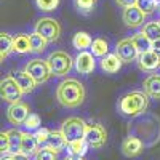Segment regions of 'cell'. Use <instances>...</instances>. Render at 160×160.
<instances>
[{
  "instance_id": "obj_1",
  "label": "cell",
  "mask_w": 160,
  "mask_h": 160,
  "mask_svg": "<svg viewBox=\"0 0 160 160\" xmlns=\"http://www.w3.org/2000/svg\"><path fill=\"white\" fill-rule=\"evenodd\" d=\"M85 87L77 78H64L56 87V99L64 108H78L85 101Z\"/></svg>"
},
{
  "instance_id": "obj_2",
  "label": "cell",
  "mask_w": 160,
  "mask_h": 160,
  "mask_svg": "<svg viewBox=\"0 0 160 160\" xmlns=\"http://www.w3.org/2000/svg\"><path fill=\"white\" fill-rule=\"evenodd\" d=\"M149 95L146 91H131L118 99L117 108L127 117H136L149 108Z\"/></svg>"
},
{
  "instance_id": "obj_3",
  "label": "cell",
  "mask_w": 160,
  "mask_h": 160,
  "mask_svg": "<svg viewBox=\"0 0 160 160\" xmlns=\"http://www.w3.org/2000/svg\"><path fill=\"white\" fill-rule=\"evenodd\" d=\"M48 66L51 69V74L56 75V77H62L66 74H69L72 66H74V59L69 53H66L62 50H56L53 51L51 55L47 58Z\"/></svg>"
},
{
  "instance_id": "obj_4",
  "label": "cell",
  "mask_w": 160,
  "mask_h": 160,
  "mask_svg": "<svg viewBox=\"0 0 160 160\" xmlns=\"http://www.w3.org/2000/svg\"><path fill=\"white\" fill-rule=\"evenodd\" d=\"M87 123L85 120H82L80 117H69L68 120L62 122L61 131L64 138L68 139V142L71 141H77V139H83L85 138V133H87Z\"/></svg>"
},
{
  "instance_id": "obj_5",
  "label": "cell",
  "mask_w": 160,
  "mask_h": 160,
  "mask_svg": "<svg viewBox=\"0 0 160 160\" xmlns=\"http://www.w3.org/2000/svg\"><path fill=\"white\" fill-rule=\"evenodd\" d=\"M0 95H2V99L3 101L13 104V102L21 101V96L24 95V91L18 85L15 77L8 75V77L2 78V82H0Z\"/></svg>"
},
{
  "instance_id": "obj_6",
  "label": "cell",
  "mask_w": 160,
  "mask_h": 160,
  "mask_svg": "<svg viewBox=\"0 0 160 160\" xmlns=\"http://www.w3.org/2000/svg\"><path fill=\"white\" fill-rule=\"evenodd\" d=\"M24 69L31 74V77L37 83H45L50 78V75H53L47 59H31L28 64H26Z\"/></svg>"
},
{
  "instance_id": "obj_7",
  "label": "cell",
  "mask_w": 160,
  "mask_h": 160,
  "mask_svg": "<svg viewBox=\"0 0 160 160\" xmlns=\"http://www.w3.org/2000/svg\"><path fill=\"white\" fill-rule=\"evenodd\" d=\"M35 32L43 35L48 42H55L61 35V26L53 18H42L35 22Z\"/></svg>"
},
{
  "instance_id": "obj_8",
  "label": "cell",
  "mask_w": 160,
  "mask_h": 160,
  "mask_svg": "<svg viewBox=\"0 0 160 160\" xmlns=\"http://www.w3.org/2000/svg\"><path fill=\"white\" fill-rule=\"evenodd\" d=\"M115 53L123 62H131V61L138 59V56H139V51H138L135 42H133V38H122L115 45Z\"/></svg>"
},
{
  "instance_id": "obj_9",
  "label": "cell",
  "mask_w": 160,
  "mask_h": 160,
  "mask_svg": "<svg viewBox=\"0 0 160 160\" xmlns=\"http://www.w3.org/2000/svg\"><path fill=\"white\" fill-rule=\"evenodd\" d=\"M29 117V106L22 102V101H18V102H13L8 106L7 109V118L8 122L13 123V125H21L26 122V118Z\"/></svg>"
},
{
  "instance_id": "obj_10",
  "label": "cell",
  "mask_w": 160,
  "mask_h": 160,
  "mask_svg": "<svg viewBox=\"0 0 160 160\" xmlns=\"http://www.w3.org/2000/svg\"><path fill=\"white\" fill-rule=\"evenodd\" d=\"M85 139L87 142L91 146V148H102L106 144V139H108V133H106L104 127L99 123H93L87 127V133H85Z\"/></svg>"
},
{
  "instance_id": "obj_11",
  "label": "cell",
  "mask_w": 160,
  "mask_h": 160,
  "mask_svg": "<svg viewBox=\"0 0 160 160\" xmlns=\"http://www.w3.org/2000/svg\"><path fill=\"white\" fill-rule=\"evenodd\" d=\"M123 22L127 28L130 29H136L144 22V18H146V13L138 7V5H133V7H128L123 10Z\"/></svg>"
},
{
  "instance_id": "obj_12",
  "label": "cell",
  "mask_w": 160,
  "mask_h": 160,
  "mask_svg": "<svg viewBox=\"0 0 160 160\" xmlns=\"http://www.w3.org/2000/svg\"><path fill=\"white\" fill-rule=\"evenodd\" d=\"M74 66L78 74H91L96 68V62H95V55L90 51H80L77 58L74 59Z\"/></svg>"
},
{
  "instance_id": "obj_13",
  "label": "cell",
  "mask_w": 160,
  "mask_h": 160,
  "mask_svg": "<svg viewBox=\"0 0 160 160\" xmlns=\"http://www.w3.org/2000/svg\"><path fill=\"white\" fill-rule=\"evenodd\" d=\"M138 66L141 71L146 72H154L160 68V55L155 53L154 50L146 51V53H139L138 56Z\"/></svg>"
},
{
  "instance_id": "obj_14",
  "label": "cell",
  "mask_w": 160,
  "mask_h": 160,
  "mask_svg": "<svg viewBox=\"0 0 160 160\" xmlns=\"http://www.w3.org/2000/svg\"><path fill=\"white\" fill-rule=\"evenodd\" d=\"M142 152V141L136 136H128L122 142V154L125 157H136Z\"/></svg>"
},
{
  "instance_id": "obj_15",
  "label": "cell",
  "mask_w": 160,
  "mask_h": 160,
  "mask_svg": "<svg viewBox=\"0 0 160 160\" xmlns=\"http://www.w3.org/2000/svg\"><path fill=\"white\" fill-rule=\"evenodd\" d=\"M13 77H15V80L18 82V85L21 87V90H22L24 93H32V91L35 90V87L38 85L26 69H24V71H16L15 74H13Z\"/></svg>"
},
{
  "instance_id": "obj_16",
  "label": "cell",
  "mask_w": 160,
  "mask_h": 160,
  "mask_svg": "<svg viewBox=\"0 0 160 160\" xmlns=\"http://www.w3.org/2000/svg\"><path fill=\"white\" fill-rule=\"evenodd\" d=\"M101 69L104 72H108V74H115L118 72L120 69H122V64L123 61L118 58V55L115 53V55H106L101 58Z\"/></svg>"
},
{
  "instance_id": "obj_17",
  "label": "cell",
  "mask_w": 160,
  "mask_h": 160,
  "mask_svg": "<svg viewBox=\"0 0 160 160\" xmlns=\"http://www.w3.org/2000/svg\"><path fill=\"white\" fill-rule=\"evenodd\" d=\"M45 146H47V148H50V149H53L55 152H61L66 146H68V139L64 138V135H62L61 130H59V131L51 130V131H50V136H48V139H47V142H45Z\"/></svg>"
},
{
  "instance_id": "obj_18",
  "label": "cell",
  "mask_w": 160,
  "mask_h": 160,
  "mask_svg": "<svg viewBox=\"0 0 160 160\" xmlns=\"http://www.w3.org/2000/svg\"><path fill=\"white\" fill-rule=\"evenodd\" d=\"M37 148H40L38 146V142H37V138H35V135H32V133H22V142H21V152L19 154H24V155H28V157H31V155H34V154H37Z\"/></svg>"
},
{
  "instance_id": "obj_19",
  "label": "cell",
  "mask_w": 160,
  "mask_h": 160,
  "mask_svg": "<svg viewBox=\"0 0 160 160\" xmlns=\"http://www.w3.org/2000/svg\"><path fill=\"white\" fill-rule=\"evenodd\" d=\"M144 91L154 99H160V75L152 74L144 80Z\"/></svg>"
},
{
  "instance_id": "obj_20",
  "label": "cell",
  "mask_w": 160,
  "mask_h": 160,
  "mask_svg": "<svg viewBox=\"0 0 160 160\" xmlns=\"http://www.w3.org/2000/svg\"><path fill=\"white\" fill-rule=\"evenodd\" d=\"M13 51L18 53V55H24V53L32 51L31 50V35L19 34L16 37H13Z\"/></svg>"
},
{
  "instance_id": "obj_21",
  "label": "cell",
  "mask_w": 160,
  "mask_h": 160,
  "mask_svg": "<svg viewBox=\"0 0 160 160\" xmlns=\"http://www.w3.org/2000/svg\"><path fill=\"white\" fill-rule=\"evenodd\" d=\"M8 138H10V154L15 155V154H19L21 152V142H22V131L13 128V130H8Z\"/></svg>"
},
{
  "instance_id": "obj_22",
  "label": "cell",
  "mask_w": 160,
  "mask_h": 160,
  "mask_svg": "<svg viewBox=\"0 0 160 160\" xmlns=\"http://www.w3.org/2000/svg\"><path fill=\"white\" fill-rule=\"evenodd\" d=\"M91 43H93V40L88 32H77L72 38V45L78 51H85L87 48H91Z\"/></svg>"
},
{
  "instance_id": "obj_23",
  "label": "cell",
  "mask_w": 160,
  "mask_h": 160,
  "mask_svg": "<svg viewBox=\"0 0 160 160\" xmlns=\"http://www.w3.org/2000/svg\"><path fill=\"white\" fill-rule=\"evenodd\" d=\"M88 148H90V144L87 142L85 138L68 142V152H69V155H80V157H83L88 152Z\"/></svg>"
},
{
  "instance_id": "obj_24",
  "label": "cell",
  "mask_w": 160,
  "mask_h": 160,
  "mask_svg": "<svg viewBox=\"0 0 160 160\" xmlns=\"http://www.w3.org/2000/svg\"><path fill=\"white\" fill-rule=\"evenodd\" d=\"M131 38H133V42H135V45H136V48H138L139 53H146V51H151L152 50V40L146 35L142 31L138 32V34H135Z\"/></svg>"
},
{
  "instance_id": "obj_25",
  "label": "cell",
  "mask_w": 160,
  "mask_h": 160,
  "mask_svg": "<svg viewBox=\"0 0 160 160\" xmlns=\"http://www.w3.org/2000/svg\"><path fill=\"white\" fill-rule=\"evenodd\" d=\"M48 45V40L43 37V35H40L38 32L34 31V34H31V50L34 53H42Z\"/></svg>"
},
{
  "instance_id": "obj_26",
  "label": "cell",
  "mask_w": 160,
  "mask_h": 160,
  "mask_svg": "<svg viewBox=\"0 0 160 160\" xmlns=\"http://www.w3.org/2000/svg\"><path fill=\"white\" fill-rule=\"evenodd\" d=\"M108 51H109V45H108V42H106L104 38H95V40H93V43H91V53L95 56L102 58V56L108 55Z\"/></svg>"
},
{
  "instance_id": "obj_27",
  "label": "cell",
  "mask_w": 160,
  "mask_h": 160,
  "mask_svg": "<svg viewBox=\"0 0 160 160\" xmlns=\"http://www.w3.org/2000/svg\"><path fill=\"white\" fill-rule=\"evenodd\" d=\"M10 51H13V37L3 32L0 35V58L2 61L8 56Z\"/></svg>"
},
{
  "instance_id": "obj_28",
  "label": "cell",
  "mask_w": 160,
  "mask_h": 160,
  "mask_svg": "<svg viewBox=\"0 0 160 160\" xmlns=\"http://www.w3.org/2000/svg\"><path fill=\"white\" fill-rule=\"evenodd\" d=\"M98 3V0H74L75 8L82 13V15H90V13L95 10Z\"/></svg>"
},
{
  "instance_id": "obj_29",
  "label": "cell",
  "mask_w": 160,
  "mask_h": 160,
  "mask_svg": "<svg viewBox=\"0 0 160 160\" xmlns=\"http://www.w3.org/2000/svg\"><path fill=\"white\" fill-rule=\"evenodd\" d=\"M142 32L148 35L152 42H154V40H158L160 38V26H158V21H151L148 24H144Z\"/></svg>"
},
{
  "instance_id": "obj_30",
  "label": "cell",
  "mask_w": 160,
  "mask_h": 160,
  "mask_svg": "<svg viewBox=\"0 0 160 160\" xmlns=\"http://www.w3.org/2000/svg\"><path fill=\"white\" fill-rule=\"evenodd\" d=\"M56 154L53 149L47 148V146H43V148H40L35 154V160H56Z\"/></svg>"
},
{
  "instance_id": "obj_31",
  "label": "cell",
  "mask_w": 160,
  "mask_h": 160,
  "mask_svg": "<svg viewBox=\"0 0 160 160\" xmlns=\"http://www.w3.org/2000/svg\"><path fill=\"white\" fill-rule=\"evenodd\" d=\"M35 5L42 11H53L59 5V0H35Z\"/></svg>"
},
{
  "instance_id": "obj_32",
  "label": "cell",
  "mask_w": 160,
  "mask_h": 160,
  "mask_svg": "<svg viewBox=\"0 0 160 160\" xmlns=\"http://www.w3.org/2000/svg\"><path fill=\"white\" fill-rule=\"evenodd\" d=\"M136 5L146 13V16L152 15V13L155 11V8H157V2H155V0H138Z\"/></svg>"
},
{
  "instance_id": "obj_33",
  "label": "cell",
  "mask_w": 160,
  "mask_h": 160,
  "mask_svg": "<svg viewBox=\"0 0 160 160\" xmlns=\"http://www.w3.org/2000/svg\"><path fill=\"white\" fill-rule=\"evenodd\" d=\"M29 131L31 130H38L40 128V117L37 114H29V117L26 118V122L22 123Z\"/></svg>"
},
{
  "instance_id": "obj_34",
  "label": "cell",
  "mask_w": 160,
  "mask_h": 160,
  "mask_svg": "<svg viewBox=\"0 0 160 160\" xmlns=\"http://www.w3.org/2000/svg\"><path fill=\"white\" fill-rule=\"evenodd\" d=\"M50 131L51 130H48V128H38V130H35L34 135L37 138V142H38L40 148H43V146H45V142H47V139L50 136Z\"/></svg>"
},
{
  "instance_id": "obj_35",
  "label": "cell",
  "mask_w": 160,
  "mask_h": 160,
  "mask_svg": "<svg viewBox=\"0 0 160 160\" xmlns=\"http://www.w3.org/2000/svg\"><path fill=\"white\" fill-rule=\"evenodd\" d=\"M0 151L3 154H10V138H8V133L2 131L0 133Z\"/></svg>"
},
{
  "instance_id": "obj_36",
  "label": "cell",
  "mask_w": 160,
  "mask_h": 160,
  "mask_svg": "<svg viewBox=\"0 0 160 160\" xmlns=\"http://www.w3.org/2000/svg\"><path fill=\"white\" fill-rule=\"evenodd\" d=\"M115 2L120 5V7H123V8H128V7H133V5H136L138 3V0H115Z\"/></svg>"
},
{
  "instance_id": "obj_37",
  "label": "cell",
  "mask_w": 160,
  "mask_h": 160,
  "mask_svg": "<svg viewBox=\"0 0 160 160\" xmlns=\"http://www.w3.org/2000/svg\"><path fill=\"white\" fill-rule=\"evenodd\" d=\"M152 50L160 55V38H158V40H154V42H152Z\"/></svg>"
},
{
  "instance_id": "obj_38",
  "label": "cell",
  "mask_w": 160,
  "mask_h": 160,
  "mask_svg": "<svg viewBox=\"0 0 160 160\" xmlns=\"http://www.w3.org/2000/svg\"><path fill=\"white\" fill-rule=\"evenodd\" d=\"M15 160H29V157L24 154H15Z\"/></svg>"
},
{
  "instance_id": "obj_39",
  "label": "cell",
  "mask_w": 160,
  "mask_h": 160,
  "mask_svg": "<svg viewBox=\"0 0 160 160\" xmlns=\"http://www.w3.org/2000/svg\"><path fill=\"white\" fill-rule=\"evenodd\" d=\"M64 160H85V158L80 157V155H69V157H66Z\"/></svg>"
},
{
  "instance_id": "obj_40",
  "label": "cell",
  "mask_w": 160,
  "mask_h": 160,
  "mask_svg": "<svg viewBox=\"0 0 160 160\" xmlns=\"http://www.w3.org/2000/svg\"><path fill=\"white\" fill-rule=\"evenodd\" d=\"M2 160H15V155H11V154L10 155H5V157L2 155Z\"/></svg>"
},
{
  "instance_id": "obj_41",
  "label": "cell",
  "mask_w": 160,
  "mask_h": 160,
  "mask_svg": "<svg viewBox=\"0 0 160 160\" xmlns=\"http://www.w3.org/2000/svg\"><path fill=\"white\" fill-rule=\"evenodd\" d=\"M155 2H157V3H160V0H155Z\"/></svg>"
},
{
  "instance_id": "obj_42",
  "label": "cell",
  "mask_w": 160,
  "mask_h": 160,
  "mask_svg": "<svg viewBox=\"0 0 160 160\" xmlns=\"http://www.w3.org/2000/svg\"><path fill=\"white\" fill-rule=\"evenodd\" d=\"M158 11H160V3H158Z\"/></svg>"
},
{
  "instance_id": "obj_43",
  "label": "cell",
  "mask_w": 160,
  "mask_h": 160,
  "mask_svg": "<svg viewBox=\"0 0 160 160\" xmlns=\"http://www.w3.org/2000/svg\"><path fill=\"white\" fill-rule=\"evenodd\" d=\"M158 26H160V19H158Z\"/></svg>"
}]
</instances>
